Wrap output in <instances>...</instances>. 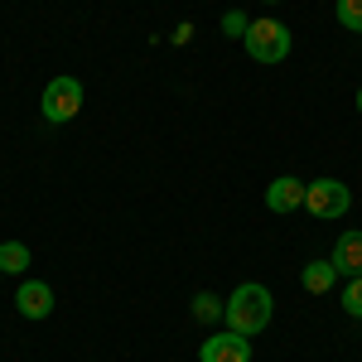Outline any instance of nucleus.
<instances>
[{
    "label": "nucleus",
    "mask_w": 362,
    "mask_h": 362,
    "mask_svg": "<svg viewBox=\"0 0 362 362\" xmlns=\"http://www.w3.org/2000/svg\"><path fill=\"white\" fill-rule=\"evenodd\" d=\"M271 314H276V300H271V290L256 285V280H251V285H237V290L227 295V309H223L227 329L242 334V338H256L271 324Z\"/></svg>",
    "instance_id": "1"
},
{
    "label": "nucleus",
    "mask_w": 362,
    "mask_h": 362,
    "mask_svg": "<svg viewBox=\"0 0 362 362\" xmlns=\"http://www.w3.org/2000/svg\"><path fill=\"white\" fill-rule=\"evenodd\" d=\"M290 29L280 25V20H256V25L247 29V54L256 58V63H285V54H290Z\"/></svg>",
    "instance_id": "2"
},
{
    "label": "nucleus",
    "mask_w": 362,
    "mask_h": 362,
    "mask_svg": "<svg viewBox=\"0 0 362 362\" xmlns=\"http://www.w3.org/2000/svg\"><path fill=\"white\" fill-rule=\"evenodd\" d=\"M39 112L49 126H63V121H73V116L83 112V83L78 78H54V83L44 87V102H39Z\"/></svg>",
    "instance_id": "3"
},
{
    "label": "nucleus",
    "mask_w": 362,
    "mask_h": 362,
    "mask_svg": "<svg viewBox=\"0 0 362 362\" xmlns=\"http://www.w3.org/2000/svg\"><path fill=\"white\" fill-rule=\"evenodd\" d=\"M305 208L314 218H343V213L353 208V194H348V184H338V179H314L305 189Z\"/></svg>",
    "instance_id": "4"
},
{
    "label": "nucleus",
    "mask_w": 362,
    "mask_h": 362,
    "mask_svg": "<svg viewBox=\"0 0 362 362\" xmlns=\"http://www.w3.org/2000/svg\"><path fill=\"white\" fill-rule=\"evenodd\" d=\"M198 362H251V338L242 334H208L198 348Z\"/></svg>",
    "instance_id": "5"
},
{
    "label": "nucleus",
    "mask_w": 362,
    "mask_h": 362,
    "mask_svg": "<svg viewBox=\"0 0 362 362\" xmlns=\"http://www.w3.org/2000/svg\"><path fill=\"white\" fill-rule=\"evenodd\" d=\"M15 309H20L25 319H49V314H54V285L25 280V285L15 290Z\"/></svg>",
    "instance_id": "6"
},
{
    "label": "nucleus",
    "mask_w": 362,
    "mask_h": 362,
    "mask_svg": "<svg viewBox=\"0 0 362 362\" xmlns=\"http://www.w3.org/2000/svg\"><path fill=\"white\" fill-rule=\"evenodd\" d=\"M305 189L309 184H300L295 174H280V179H271V189H266V208L271 213H295V208H305Z\"/></svg>",
    "instance_id": "7"
},
{
    "label": "nucleus",
    "mask_w": 362,
    "mask_h": 362,
    "mask_svg": "<svg viewBox=\"0 0 362 362\" xmlns=\"http://www.w3.org/2000/svg\"><path fill=\"white\" fill-rule=\"evenodd\" d=\"M329 261H334L338 276H348V280L362 276V232H343L334 242V256H329Z\"/></svg>",
    "instance_id": "8"
},
{
    "label": "nucleus",
    "mask_w": 362,
    "mask_h": 362,
    "mask_svg": "<svg viewBox=\"0 0 362 362\" xmlns=\"http://www.w3.org/2000/svg\"><path fill=\"white\" fill-rule=\"evenodd\" d=\"M334 280H338L334 261H309L305 271H300V285H305L309 295H329V290H334Z\"/></svg>",
    "instance_id": "9"
},
{
    "label": "nucleus",
    "mask_w": 362,
    "mask_h": 362,
    "mask_svg": "<svg viewBox=\"0 0 362 362\" xmlns=\"http://www.w3.org/2000/svg\"><path fill=\"white\" fill-rule=\"evenodd\" d=\"M15 276V271H29V247L25 242H0V276Z\"/></svg>",
    "instance_id": "10"
},
{
    "label": "nucleus",
    "mask_w": 362,
    "mask_h": 362,
    "mask_svg": "<svg viewBox=\"0 0 362 362\" xmlns=\"http://www.w3.org/2000/svg\"><path fill=\"white\" fill-rule=\"evenodd\" d=\"M223 309H227V300H218V295H198L194 300V319H203V324H213V319H223Z\"/></svg>",
    "instance_id": "11"
},
{
    "label": "nucleus",
    "mask_w": 362,
    "mask_h": 362,
    "mask_svg": "<svg viewBox=\"0 0 362 362\" xmlns=\"http://www.w3.org/2000/svg\"><path fill=\"white\" fill-rule=\"evenodd\" d=\"M334 15H338V25H343V29L362 34V0H338V5H334Z\"/></svg>",
    "instance_id": "12"
},
{
    "label": "nucleus",
    "mask_w": 362,
    "mask_h": 362,
    "mask_svg": "<svg viewBox=\"0 0 362 362\" xmlns=\"http://www.w3.org/2000/svg\"><path fill=\"white\" fill-rule=\"evenodd\" d=\"M343 309H348L353 319H362V276L348 280V290H343Z\"/></svg>",
    "instance_id": "13"
},
{
    "label": "nucleus",
    "mask_w": 362,
    "mask_h": 362,
    "mask_svg": "<svg viewBox=\"0 0 362 362\" xmlns=\"http://www.w3.org/2000/svg\"><path fill=\"white\" fill-rule=\"evenodd\" d=\"M247 15H242V10H227V15H223V34H227V39H247Z\"/></svg>",
    "instance_id": "14"
},
{
    "label": "nucleus",
    "mask_w": 362,
    "mask_h": 362,
    "mask_svg": "<svg viewBox=\"0 0 362 362\" xmlns=\"http://www.w3.org/2000/svg\"><path fill=\"white\" fill-rule=\"evenodd\" d=\"M358 112H362V87H358Z\"/></svg>",
    "instance_id": "15"
},
{
    "label": "nucleus",
    "mask_w": 362,
    "mask_h": 362,
    "mask_svg": "<svg viewBox=\"0 0 362 362\" xmlns=\"http://www.w3.org/2000/svg\"><path fill=\"white\" fill-rule=\"evenodd\" d=\"M266 5H276V0H266Z\"/></svg>",
    "instance_id": "16"
}]
</instances>
